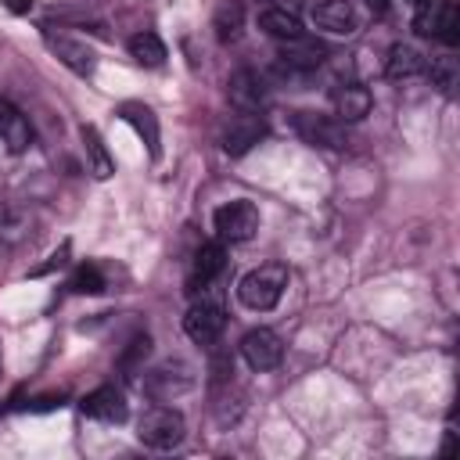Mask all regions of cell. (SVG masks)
Wrapping results in <instances>:
<instances>
[{
    "instance_id": "1",
    "label": "cell",
    "mask_w": 460,
    "mask_h": 460,
    "mask_svg": "<svg viewBox=\"0 0 460 460\" xmlns=\"http://www.w3.org/2000/svg\"><path fill=\"white\" fill-rule=\"evenodd\" d=\"M288 266L284 262H262V266H255V270H248L244 277H241V284H237V298L248 305V309H255V313H270L277 302H280V295H284V288H288Z\"/></svg>"
},
{
    "instance_id": "2",
    "label": "cell",
    "mask_w": 460,
    "mask_h": 460,
    "mask_svg": "<svg viewBox=\"0 0 460 460\" xmlns=\"http://www.w3.org/2000/svg\"><path fill=\"white\" fill-rule=\"evenodd\" d=\"M413 32L428 36V40H438L446 47H456V40H460L456 4L453 0H428V4H420L417 14H413Z\"/></svg>"
},
{
    "instance_id": "3",
    "label": "cell",
    "mask_w": 460,
    "mask_h": 460,
    "mask_svg": "<svg viewBox=\"0 0 460 460\" xmlns=\"http://www.w3.org/2000/svg\"><path fill=\"white\" fill-rule=\"evenodd\" d=\"M212 230L223 244H241V241H252L255 230H259V208L244 198L237 201H226L212 212Z\"/></svg>"
},
{
    "instance_id": "4",
    "label": "cell",
    "mask_w": 460,
    "mask_h": 460,
    "mask_svg": "<svg viewBox=\"0 0 460 460\" xmlns=\"http://www.w3.org/2000/svg\"><path fill=\"white\" fill-rule=\"evenodd\" d=\"M140 442L151 446V449H176L187 435V420L180 410L172 406H151L144 417H140Z\"/></svg>"
},
{
    "instance_id": "5",
    "label": "cell",
    "mask_w": 460,
    "mask_h": 460,
    "mask_svg": "<svg viewBox=\"0 0 460 460\" xmlns=\"http://www.w3.org/2000/svg\"><path fill=\"white\" fill-rule=\"evenodd\" d=\"M291 126L313 147H323V151H345L349 147V133H345V122L341 119L316 115V111H295Z\"/></svg>"
},
{
    "instance_id": "6",
    "label": "cell",
    "mask_w": 460,
    "mask_h": 460,
    "mask_svg": "<svg viewBox=\"0 0 460 460\" xmlns=\"http://www.w3.org/2000/svg\"><path fill=\"white\" fill-rule=\"evenodd\" d=\"M194 388V367L187 359H165L158 363L147 377H144V392L158 402H169V399H180L183 392Z\"/></svg>"
},
{
    "instance_id": "7",
    "label": "cell",
    "mask_w": 460,
    "mask_h": 460,
    "mask_svg": "<svg viewBox=\"0 0 460 460\" xmlns=\"http://www.w3.org/2000/svg\"><path fill=\"white\" fill-rule=\"evenodd\" d=\"M43 40H47V47L54 50V58H58L61 65H68L75 75H83V79L93 75V68H97V50H93L86 40L68 36V32H54V29H47Z\"/></svg>"
},
{
    "instance_id": "8",
    "label": "cell",
    "mask_w": 460,
    "mask_h": 460,
    "mask_svg": "<svg viewBox=\"0 0 460 460\" xmlns=\"http://www.w3.org/2000/svg\"><path fill=\"white\" fill-rule=\"evenodd\" d=\"M262 137H266V122H262V115H259V111H237V115L226 119L219 140H223V151H226V155L241 158V155L252 151Z\"/></svg>"
},
{
    "instance_id": "9",
    "label": "cell",
    "mask_w": 460,
    "mask_h": 460,
    "mask_svg": "<svg viewBox=\"0 0 460 460\" xmlns=\"http://www.w3.org/2000/svg\"><path fill=\"white\" fill-rule=\"evenodd\" d=\"M241 356H244V363H248L252 370L262 374V370L280 367V359H284V341H280L277 331L255 327V331H248V334L241 338Z\"/></svg>"
},
{
    "instance_id": "10",
    "label": "cell",
    "mask_w": 460,
    "mask_h": 460,
    "mask_svg": "<svg viewBox=\"0 0 460 460\" xmlns=\"http://www.w3.org/2000/svg\"><path fill=\"white\" fill-rule=\"evenodd\" d=\"M223 327H226V313H223L219 302H208V298L194 302V305L187 309V316H183V331H187V338L198 341V345H212V341L223 334Z\"/></svg>"
},
{
    "instance_id": "11",
    "label": "cell",
    "mask_w": 460,
    "mask_h": 460,
    "mask_svg": "<svg viewBox=\"0 0 460 460\" xmlns=\"http://www.w3.org/2000/svg\"><path fill=\"white\" fill-rule=\"evenodd\" d=\"M323 58H327V47H323L320 40H309L305 32L295 36V40H284V47H280V54H277L280 68H284V72H298V75L316 72V68L323 65Z\"/></svg>"
},
{
    "instance_id": "12",
    "label": "cell",
    "mask_w": 460,
    "mask_h": 460,
    "mask_svg": "<svg viewBox=\"0 0 460 460\" xmlns=\"http://www.w3.org/2000/svg\"><path fill=\"white\" fill-rule=\"evenodd\" d=\"M223 270H226V244H223L219 237H216V241H205V244L194 252L190 277H187V291H190V295L205 291Z\"/></svg>"
},
{
    "instance_id": "13",
    "label": "cell",
    "mask_w": 460,
    "mask_h": 460,
    "mask_svg": "<svg viewBox=\"0 0 460 460\" xmlns=\"http://www.w3.org/2000/svg\"><path fill=\"white\" fill-rule=\"evenodd\" d=\"M79 410L90 417V420H104V424H122L129 406H126V395L115 388V385H101L93 388L90 395H83Z\"/></svg>"
},
{
    "instance_id": "14",
    "label": "cell",
    "mask_w": 460,
    "mask_h": 460,
    "mask_svg": "<svg viewBox=\"0 0 460 460\" xmlns=\"http://www.w3.org/2000/svg\"><path fill=\"white\" fill-rule=\"evenodd\" d=\"M309 22L320 29V32H331V36H349L356 32V11L349 0H316L313 11H309Z\"/></svg>"
},
{
    "instance_id": "15",
    "label": "cell",
    "mask_w": 460,
    "mask_h": 460,
    "mask_svg": "<svg viewBox=\"0 0 460 460\" xmlns=\"http://www.w3.org/2000/svg\"><path fill=\"white\" fill-rule=\"evenodd\" d=\"M226 97H230V104H234L237 111H259V108L266 104V83H262L259 72L237 68V72L230 75V83H226Z\"/></svg>"
},
{
    "instance_id": "16",
    "label": "cell",
    "mask_w": 460,
    "mask_h": 460,
    "mask_svg": "<svg viewBox=\"0 0 460 460\" xmlns=\"http://www.w3.org/2000/svg\"><path fill=\"white\" fill-rule=\"evenodd\" d=\"M0 144L11 155L29 151V144H32V126H29L25 111L18 104H11L7 97H0Z\"/></svg>"
},
{
    "instance_id": "17",
    "label": "cell",
    "mask_w": 460,
    "mask_h": 460,
    "mask_svg": "<svg viewBox=\"0 0 460 460\" xmlns=\"http://www.w3.org/2000/svg\"><path fill=\"white\" fill-rule=\"evenodd\" d=\"M424 68H428V58H424L413 43H395V47L388 50V58H385V72H388V79H395V83L417 79Z\"/></svg>"
},
{
    "instance_id": "18",
    "label": "cell",
    "mask_w": 460,
    "mask_h": 460,
    "mask_svg": "<svg viewBox=\"0 0 460 460\" xmlns=\"http://www.w3.org/2000/svg\"><path fill=\"white\" fill-rule=\"evenodd\" d=\"M259 29L266 36H273V40H295V36H302V18L291 7L270 4V7L259 11Z\"/></svg>"
},
{
    "instance_id": "19",
    "label": "cell",
    "mask_w": 460,
    "mask_h": 460,
    "mask_svg": "<svg viewBox=\"0 0 460 460\" xmlns=\"http://www.w3.org/2000/svg\"><path fill=\"white\" fill-rule=\"evenodd\" d=\"M370 104H374V97H370V90L359 86V83H345V86L334 90V111H338L341 122L363 119V115L370 111Z\"/></svg>"
},
{
    "instance_id": "20",
    "label": "cell",
    "mask_w": 460,
    "mask_h": 460,
    "mask_svg": "<svg viewBox=\"0 0 460 460\" xmlns=\"http://www.w3.org/2000/svg\"><path fill=\"white\" fill-rule=\"evenodd\" d=\"M212 29H216V40L219 43H234L244 29V4L241 0H223L212 14Z\"/></svg>"
},
{
    "instance_id": "21",
    "label": "cell",
    "mask_w": 460,
    "mask_h": 460,
    "mask_svg": "<svg viewBox=\"0 0 460 460\" xmlns=\"http://www.w3.org/2000/svg\"><path fill=\"white\" fill-rule=\"evenodd\" d=\"M119 115L140 133V140L147 144V151H151V158H158V119H155V111L151 108H144V104H122L119 108Z\"/></svg>"
},
{
    "instance_id": "22",
    "label": "cell",
    "mask_w": 460,
    "mask_h": 460,
    "mask_svg": "<svg viewBox=\"0 0 460 460\" xmlns=\"http://www.w3.org/2000/svg\"><path fill=\"white\" fill-rule=\"evenodd\" d=\"M79 133H83V147H86V158H90V172H93L97 180H108V176L115 172V162H111V155H108L101 133H97L93 126H83Z\"/></svg>"
},
{
    "instance_id": "23",
    "label": "cell",
    "mask_w": 460,
    "mask_h": 460,
    "mask_svg": "<svg viewBox=\"0 0 460 460\" xmlns=\"http://www.w3.org/2000/svg\"><path fill=\"white\" fill-rule=\"evenodd\" d=\"M129 58L137 61V65H147V68H155V65H162L165 61V43L155 36V32H137V36H129Z\"/></svg>"
},
{
    "instance_id": "24",
    "label": "cell",
    "mask_w": 460,
    "mask_h": 460,
    "mask_svg": "<svg viewBox=\"0 0 460 460\" xmlns=\"http://www.w3.org/2000/svg\"><path fill=\"white\" fill-rule=\"evenodd\" d=\"M68 288H72L75 295H101V291H104V277H101V270H97L93 262H83V266H75Z\"/></svg>"
},
{
    "instance_id": "25",
    "label": "cell",
    "mask_w": 460,
    "mask_h": 460,
    "mask_svg": "<svg viewBox=\"0 0 460 460\" xmlns=\"http://www.w3.org/2000/svg\"><path fill=\"white\" fill-rule=\"evenodd\" d=\"M424 72H431V83L442 90V93H453V86H456V58H435Z\"/></svg>"
},
{
    "instance_id": "26",
    "label": "cell",
    "mask_w": 460,
    "mask_h": 460,
    "mask_svg": "<svg viewBox=\"0 0 460 460\" xmlns=\"http://www.w3.org/2000/svg\"><path fill=\"white\" fill-rule=\"evenodd\" d=\"M147 349H151L147 334H144V338H133V341H129V349L119 356V367H122V370H137V363L147 356Z\"/></svg>"
},
{
    "instance_id": "27",
    "label": "cell",
    "mask_w": 460,
    "mask_h": 460,
    "mask_svg": "<svg viewBox=\"0 0 460 460\" xmlns=\"http://www.w3.org/2000/svg\"><path fill=\"white\" fill-rule=\"evenodd\" d=\"M4 7H7L11 14H29V11H32V0H4Z\"/></svg>"
},
{
    "instance_id": "28",
    "label": "cell",
    "mask_w": 460,
    "mask_h": 460,
    "mask_svg": "<svg viewBox=\"0 0 460 460\" xmlns=\"http://www.w3.org/2000/svg\"><path fill=\"white\" fill-rule=\"evenodd\" d=\"M367 4H370V7H374V11H385V7H388V4H392V0H367Z\"/></svg>"
},
{
    "instance_id": "29",
    "label": "cell",
    "mask_w": 460,
    "mask_h": 460,
    "mask_svg": "<svg viewBox=\"0 0 460 460\" xmlns=\"http://www.w3.org/2000/svg\"><path fill=\"white\" fill-rule=\"evenodd\" d=\"M410 4H413V7H420V4H428V0H410Z\"/></svg>"
}]
</instances>
